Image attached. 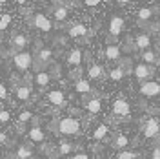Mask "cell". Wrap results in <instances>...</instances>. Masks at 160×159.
<instances>
[{
	"label": "cell",
	"instance_id": "cell-39",
	"mask_svg": "<svg viewBox=\"0 0 160 159\" xmlns=\"http://www.w3.org/2000/svg\"><path fill=\"white\" fill-rule=\"evenodd\" d=\"M49 159H53V157H49Z\"/></svg>",
	"mask_w": 160,
	"mask_h": 159
},
{
	"label": "cell",
	"instance_id": "cell-3",
	"mask_svg": "<svg viewBox=\"0 0 160 159\" xmlns=\"http://www.w3.org/2000/svg\"><path fill=\"white\" fill-rule=\"evenodd\" d=\"M140 95L142 97H148V99H155V97H160V82L158 80H146L140 84Z\"/></svg>",
	"mask_w": 160,
	"mask_h": 159
},
{
	"label": "cell",
	"instance_id": "cell-8",
	"mask_svg": "<svg viewBox=\"0 0 160 159\" xmlns=\"http://www.w3.org/2000/svg\"><path fill=\"white\" fill-rule=\"evenodd\" d=\"M48 101H49L51 104H55V106H66V95H64V91L62 90H51L48 91Z\"/></svg>",
	"mask_w": 160,
	"mask_h": 159
},
{
	"label": "cell",
	"instance_id": "cell-16",
	"mask_svg": "<svg viewBox=\"0 0 160 159\" xmlns=\"http://www.w3.org/2000/svg\"><path fill=\"white\" fill-rule=\"evenodd\" d=\"M84 110L86 112H89V113H100V110H102V101L98 97H93V99L86 101V104H84Z\"/></svg>",
	"mask_w": 160,
	"mask_h": 159
},
{
	"label": "cell",
	"instance_id": "cell-2",
	"mask_svg": "<svg viewBox=\"0 0 160 159\" xmlns=\"http://www.w3.org/2000/svg\"><path fill=\"white\" fill-rule=\"evenodd\" d=\"M13 64H15V68L20 71H28L33 66V55H31L29 51H18V53H15L13 55Z\"/></svg>",
	"mask_w": 160,
	"mask_h": 159
},
{
	"label": "cell",
	"instance_id": "cell-19",
	"mask_svg": "<svg viewBox=\"0 0 160 159\" xmlns=\"http://www.w3.org/2000/svg\"><path fill=\"white\" fill-rule=\"evenodd\" d=\"M28 42H29V39H28L26 35L18 33V35H15V37L11 39V46H13L15 50H18V51H24V48L28 46Z\"/></svg>",
	"mask_w": 160,
	"mask_h": 159
},
{
	"label": "cell",
	"instance_id": "cell-26",
	"mask_svg": "<svg viewBox=\"0 0 160 159\" xmlns=\"http://www.w3.org/2000/svg\"><path fill=\"white\" fill-rule=\"evenodd\" d=\"M108 132H109V126L108 124H98L97 128L93 130V139H97V141L104 139L108 135Z\"/></svg>",
	"mask_w": 160,
	"mask_h": 159
},
{
	"label": "cell",
	"instance_id": "cell-12",
	"mask_svg": "<svg viewBox=\"0 0 160 159\" xmlns=\"http://www.w3.org/2000/svg\"><path fill=\"white\" fill-rule=\"evenodd\" d=\"M140 60H142V64H148V66H155V64H158L160 60V55L157 53V51L153 50H148V51H142L140 53Z\"/></svg>",
	"mask_w": 160,
	"mask_h": 159
},
{
	"label": "cell",
	"instance_id": "cell-14",
	"mask_svg": "<svg viewBox=\"0 0 160 159\" xmlns=\"http://www.w3.org/2000/svg\"><path fill=\"white\" fill-rule=\"evenodd\" d=\"M28 139L31 141V143H44L46 141V134H44V130L40 128V126H33V128L28 132Z\"/></svg>",
	"mask_w": 160,
	"mask_h": 159
},
{
	"label": "cell",
	"instance_id": "cell-21",
	"mask_svg": "<svg viewBox=\"0 0 160 159\" xmlns=\"http://www.w3.org/2000/svg\"><path fill=\"white\" fill-rule=\"evenodd\" d=\"M86 33H88V28H86L84 24H75V26H71L69 30H68V37L78 39V37H84Z\"/></svg>",
	"mask_w": 160,
	"mask_h": 159
},
{
	"label": "cell",
	"instance_id": "cell-5",
	"mask_svg": "<svg viewBox=\"0 0 160 159\" xmlns=\"http://www.w3.org/2000/svg\"><path fill=\"white\" fill-rule=\"evenodd\" d=\"M31 22H33V26H35L37 30L44 31V33H49V31L53 30V22H51V19H48V17H46V15H42V13L33 15Z\"/></svg>",
	"mask_w": 160,
	"mask_h": 159
},
{
	"label": "cell",
	"instance_id": "cell-29",
	"mask_svg": "<svg viewBox=\"0 0 160 159\" xmlns=\"http://www.w3.org/2000/svg\"><path fill=\"white\" fill-rule=\"evenodd\" d=\"M75 150V145L73 143H60L58 145V156H68Z\"/></svg>",
	"mask_w": 160,
	"mask_h": 159
},
{
	"label": "cell",
	"instance_id": "cell-37",
	"mask_svg": "<svg viewBox=\"0 0 160 159\" xmlns=\"http://www.w3.org/2000/svg\"><path fill=\"white\" fill-rule=\"evenodd\" d=\"M6 97H8V90L4 84H0V99H6Z\"/></svg>",
	"mask_w": 160,
	"mask_h": 159
},
{
	"label": "cell",
	"instance_id": "cell-11",
	"mask_svg": "<svg viewBox=\"0 0 160 159\" xmlns=\"http://www.w3.org/2000/svg\"><path fill=\"white\" fill-rule=\"evenodd\" d=\"M66 62H68V66H69V68H78L80 62H82V50H80V48L71 50L69 53H68Z\"/></svg>",
	"mask_w": 160,
	"mask_h": 159
},
{
	"label": "cell",
	"instance_id": "cell-28",
	"mask_svg": "<svg viewBox=\"0 0 160 159\" xmlns=\"http://www.w3.org/2000/svg\"><path fill=\"white\" fill-rule=\"evenodd\" d=\"M51 55H53V51L48 50V48L40 50L38 51V62H42V64H49L51 62Z\"/></svg>",
	"mask_w": 160,
	"mask_h": 159
},
{
	"label": "cell",
	"instance_id": "cell-30",
	"mask_svg": "<svg viewBox=\"0 0 160 159\" xmlns=\"http://www.w3.org/2000/svg\"><path fill=\"white\" fill-rule=\"evenodd\" d=\"M117 159H137V152L135 150H120Z\"/></svg>",
	"mask_w": 160,
	"mask_h": 159
},
{
	"label": "cell",
	"instance_id": "cell-6",
	"mask_svg": "<svg viewBox=\"0 0 160 159\" xmlns=\"http://www.w3.org/2000/svg\"><path fill=\"white\" fill-rule=\"evenodd\" d=\"M160 134V121L157 117H149L144 124V137L146 139H153Z\"/></svg>",
	"mask_w": 160,
	"mask_h": 159
},
{
	"label": "cell",
	"instance_id": "cell-13",
	"mask_svg": "<svg viewBox=\"0 0 160 159\" xmlns=\"http://www.w3.org/2000/svg\"><path fill=\"white\" fill-rule=\"evenodd\" d=\"M75 91H78L80 95H89V93H93V91H95V88L91 86L89 80L78 79L77 82H75Z\"/></svg>",
	"mask_w": 160,
	"mask_h": 159
},
{
	"label": "cell",
	"instance_id": "cell-31",
	"mask_svg": "<svg viewBox=\"0 0 160 159\" xmlns=\"http://www.w3.org/2000/svg\"><path fill=\"white\" fill-rule=\"evenodd\" d=\"M31 119H33V113H31V112H28V110H26V112H20L18 123H22V124H24V123H29Z\"/></svg>",
	"mask_w": 160,
	"mask_h": 159
},
{
	"label": "cell",
	"instance_id": "cell-22",
	"mask_svg": "<svg viewBox=\"0 0 160 159\" xmlns=\"http://www.w3.org/2000/svg\"><path fill=\"white\" fill-rule=\"evenodd\" d=\"M104 55H106V59L108 60H118L120 59V46H117V44H109V46H106Z\"/></svg>",
	"mask_w": 160,
	"mask_h": 159
},
{
	"label": "cell",
	"instance_id": "cell-27",
	"mask_svg": "<svg viewBox=\"0 0 160 159\" xmlns=\"http://www.w3.org/2000/svg\"><path fill=\"white\" fill-rule=\"evenodd\" d=\"M111 80H115V82H118V80H122L124 77H126V66H118V68H113L109 73Z\"/></svg>",
	"mask_w": 160,
	"mask_h": 159
},
{
	"label": "cell",
	"instance_id": "cell-25",
	"mask_svg": "<svg viewBox=\"0 0 160 159\" xmlns=\"http://www.w3.org/2000/svg\"><path fill=\"white\" fill-rule=\"evenodd\" d=\"M128 145H129V137H128L126 134H118L117 139L113 141V146H115L117 150H126Z\"/></svg>",
	"mask_w": 160,
	"mask_h": 159
},
{
	"label": "cell",
	"instance_id": "cell-4",
	"mask_svg": "<svg viewBox=\"0 0 160 159\" xmlns=\"http://www.w3.org/2000/svg\"><path fill=\"white\" fill-rule=\"evenodd\" d=\"M133 75H135V79L142 84V82H146V80H151V77H153V68L148 66V64L138 62V64L133 68Z\"/></svg>",
	"mask_w": 160,
	"mask_h": 159
},
{
	"label": "cell",
	"instance_id": "cell-9",
	"mask_svg": "<svg viewBox=\"0 0 160 159\" xmlns=\"http://www.w3.org/2000/svg\"><path fill=\"white\" fill-rule=\"evenodd\" d=\"M122 30H124V19L118 17V15H113L109 20V33L113 37H118L122 33Z\"/></svg>",
	"mask_w": 160,
	"mask_h": 159
},
{
	"label": "cell",
	"instance_id": "cell-17",
	"mask_svg": "<svg viewBox=\"0 0 160 159\" xmlns=\"http://www.w3.org/2000/svg\"><path fill=\"white\" fill-rule=\"evenodd\" d=\"M69 17V9L66 8V6H55L53 8V19L57 20V22H64V20H68Z\"/></svg>",
	"mask_w": 160,
	"mask_h": 159
},
{
	"label": "cell",
	"instance_id": "cell-1",
	"mask_svg": "<svg viewBox=\"0 0 160 159\" xmlns=\"http://www.w3.org/2000/svg\"><path fill=\"white\" fill-rule=\"evenodd\" d=\"M57 130H58L60 135H69V137H73V135H78L80 134V119H77V117H62V119L57 123Z\"/></svg>",
	"mask_w": 160,
	"mask_h": 159
},
{
	"label": "cell",
	"instance_id": "cell-32",
	"mask_svg": "<svg viewBox=\"0 0 160 159\" xmlns=\"http://www.w3.org/2000/svg\"><path fill=\"white\" fill-rule=\"evenodd\" d=\"M9 22H11V15H2V17H0V31L6 30Z\"/></svg>",
	"mask_w": 160,
	"mask_h": 159
},
{
	"label": "cell",
	"instance_id": "cell-36",
	"mask_svg": "<svg viewBox=\"0 0 160 159\" xmlns=\"http://www.w3.org/2000/svg\"><path fill=\"white\" fill-rule=\"evenodd\" d=\"M71 159H89V156H88V154H84V152H78V154H75Z\"/></svg>",
	"mask_w": 160,
	"mask_h": 159
},
{
	"label": "cell",
	"instance_id": "cell-15",
	"mask_svg": "<svg viewBox=\"0 0 160 159\" xmlns=\"http://www.w3.org/2000/svg\"><path fill=\"white\" fill-rule=\"evenodd\" d=\"M104 75H106V71H104V68L100 66L98 62L89 64V70H88V77H89V79L100 80V79H104Z\"/></svg>",
	"mask_w": 160,
	"mask_h": 159
},
{
	"label": "cell",
	"instance_id": "cell-33",
	"mask_svg": "<svg viewBox=\"0 0 160 159\" xmlns=\"http://www.w3.org/2000/svg\"><path fill=\"white\" fill-rule=\"evenodd\" d=\"M11 121V112L9 110H0V123H8Z\"/></svg>",
	"mask_w": 160,
	"mask_h": 159
},
{
	"label": "cell",
	"instance_id": "cell-24",
	"mask_svg": "<svg viewBox=\"0 0 160 159\" xmlns=\"http://www.w3.org/2000/svg\"><path fill=\"white\" fill-rule=\"evenodd\" d=\"M15 156H17V159H31L33 157V148L26 146V145H20L18 148L15 150Z\"/></svg>",
	"mask_w": 160,
	"mask_h": 159
},
{
	"label": "cell",
	"instance_id": "cell-34",
	"mask_svg": "<svg viewBox=\"0 0 160 159\" xmlns=\"http://www.w3.org/2000/svg\"><path fill=\"white\" fill-rule=\"evenodd\" d=\"M100 4V0H84V6H88V8H97Z\"/></svg>",
	"mask_w": 160,
	"mask_h": 159
},
{
	"label": "cell",
	"instance_id": "cell-18",
	"mask_svg": "<svg viewBox=\"0 0 160 159\" xmlns=\"http://www.w3.org/2000/svg\"><path fill=\"white\" fill-rule=\"evenodd\" d=\"M155 13H157V9H155L153 6L140 8V9H138V22H140V24H142V22H149V20L155 17Z\"/></svg>",
	"mask_w": 160,
	"mask_h": 159
},
{
	"label": "cell",
	"instance_id": "cell-10",
	"mask_svg": "<svg viewBox=\"0 0 160 159\" xmlns=\"http://www.w3.org/2000/svg\"><path fill=\"white\" fill-rule=\"evenodd\" d=\"M151 44H153V40H151L149 33H138L137 35V39H135V46L142 51H148L151 50Z\"/></svg>",
	"mask_w": 160,
	"mask_h": 159
},
{
	"label": "cell",
	"instance_id": "cell-38",
	"mask_svg": "<svg viewBox=\"0 0 160 159\" xmlns=\"http://www.w3.org/2000/svg\"><path fill=\"white\" fill-rule=\"evenodd\" d=\"M0 143H8V137H6V134H2V132H0Z\"/></svg>",
	"mask_w": 160,
	"mask_h": 159
},
{
	"label": "cell",
	"instance_id": "cell-7",
	"mask_svg": "<svg viewBox=\"0 0 160 159\" xmlns=\"http://www.w3.org/2000/svg\"><path fill=\"white\" fill-rule=\"evenodd\" d=\"M111 112H113V115H117V117H126V115H129L131 106L126 99H115L113 104H111Z\"/></svg>",
	"mask_w": 160,
	"mask_h": 159
},
{
	"label": "cell",
	"instance_id": "cell-35",
	"mask_svg": "<svg viewBox=\"0 0 160 159\" xmlns=\"http://www.w3.org/2000/svg\"><path fill=\"white\" fill-rule=\"evenodd\" d=\"M151 159H160V146H155L151 150Z\"/></svg>",
	"mask_w": 160,
	"mask_h": 159
},
{
	"label": "cell",
	"instance_id": "cell-20",
	"mask_svg": "<svg viewBox=\"0 0 160 159\" xmlns=\"http://www.w3.org/2000/svg\"><path fill=\"white\" fill-rule=\"evenodd\" d=\"M15 97H17L20 102H26V101H29V97H31V88L28 86V84H22V86H18V88L15 90Z\"/></svg>",
	"mask_w": 160,
	"mask_h": 159
},
{
	"label": "cell",
	"instance_id": "cell-23",
	"mask_svg": "<svg viewBox=\"0 0 160 159\" xmlns=\"http://www.w3.org/2000/svg\"><path fill=\"white\" fill-rule=\"evenodd\" d=\"M51 80V75L48 71H38L37 75H35V84L38 86V88H46L48 84H49Z\"/></svg>",
	"mask_w": 160,
	"mask_h": 159
}]
</instances>
